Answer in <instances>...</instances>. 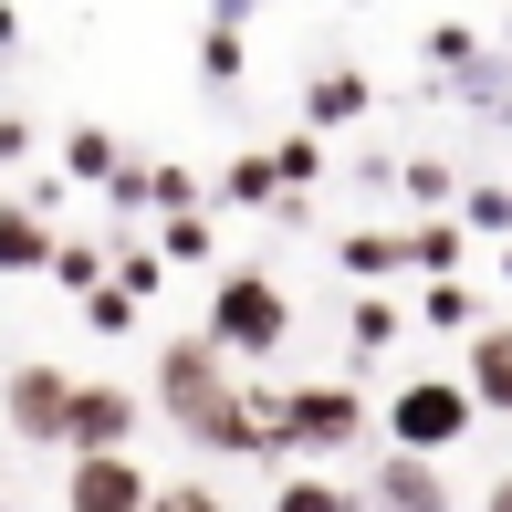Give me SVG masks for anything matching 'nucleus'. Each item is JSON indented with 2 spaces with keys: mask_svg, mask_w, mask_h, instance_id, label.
Here are the masks:
<instances>
[{
  "mask_svg": "<svg viewBox=\"0 0 512 512\" xmlns=\"http://www.w3.org/2000/svg\"><path fill=\"white\" fill-rule=\"evenodd\" d=\"M157 262H209V220L199 209H178V220L157 230Z\"/></svg>",
  "mask_w": 512,
  "mask_h": 512,
  "instance_id": "25",
  "label": "nucleus"
},
{
  "mask_svg": "<svg viewBox=\"0 0 512 512\" xmlns=\"http://www.w3.org/2000/svg\"><path fill=\"white\" fill-rule=\"evenodd\" d=\"M105 272H115V262H105V251H95V241H63V251H53V283H63V293H74V304H84V293H95V283H105Z\"/></svg>",
  "mask_w": 512,
  "mask_h": 512,
  "instance_id": "19",
  "label": "nucleus"
},
{
  "mask_svg": "<svg viewBox=\"0 0 512 512\" xmlns=\"http://www.w3.org/2000/svg\"><path fill=\"white\" fill-rule=\"evenodd\" d=\"M356 345H398V304H387V293L356 304Z\"/></svg>",
  "mask_w": 512,
  "mask_h": 512,
  "instance_id": "31",
  "label": "nucleus"
},
{
  "mask_svg": "<svg viewBox=\"0 0 512 512\" xmlns=\"http://www.w3.org/2000/svg\"><path fill=\"white\" fill-rule=\"evenodd\" d=\"M241 63H251L241 32H230V21H209V32H199V74H209V84H241Z\"/></svg>",
  "mask_w": 512,
  "mask_h": 512,
  "instance_id": "20",
  "label": "nucleus"
},
{
  "mask_svg": "<svg viewBox=\"0 0 512 512\" xmlns=\"http://www.w3.org/2000/svg\"><path fill=\"white\" fill-rule=\"evenodd\" d=\"M471 53H481V32H471V21H439V32H429V63H439V74H460Z\"/></svg>",
  "mask_w": 512,
  "mask_h": 512,
  "instance_id": "28",
  "label": "nucleus"
},
{
  "mask_svg": "<svg viewBox=\"0 0 512 512\" xmlns=\"http://www.w3.org/2000/svg\"><path fill=\"white\" fill-rule=\"evenodd\" d=\"M366 105H377V84H366L356 63H335V74H314V84H304V136H335V126H356Z\"/></svg>",
  "mask_w": 512,
  "mask_h": 512,
  "instance_id": "10",
  "label": "nucleus"
},
{
  "mask_svg": "<svg viewBox=\"0 0 512 512\" xmlns=\"http://www.w3.org/2000/svg\"><path fill=\"white\" fill-rule=\"evenodd\" d=\"M262 429H283V450H314V460H335V450H356L366 439V398L356 387H262Z\"/></svg>",
  "mask_w": 512,
  "mask_h": 512,
  "instance_id": "2",
  "label": "nucleus"
},
{
  "mask_svg": "<svg viewBox=\"0 0 512 512\" xmlns=\"http://www.w3.org/2000/svg\"><path fill=\"white\" fill-rule=\"evenodd\" d=\"M157 512H230L209 481H157Z\"/></svg>",
  "mask_w": 512,
  "mask_h": 512,
  "instance_id": "32",
  "label": "nucleus"
},
{
  "mask_svg": "<svg viewBox=\"0 0 512 512\" xmlns=\"http://www.w3.org/2000/svg\"><path fill=\"white\" fill-rule=\"evenodd\" d=\"M450 199H460V178L439 157H408V209H450Z\"/></svg>",
  "mask_w": 512,
  "mask_h": 512,
  "instance_id": "27",
  "label": "nucleus"
},
{
  "mask_svg": "<svg viewBox=\"0 0 512 512\" xmlns=\"http://www.w3.org/2000/svg\"><path fill=\"white\" fill-rule=\"evenodd\" d=\"M460 387H471L492 418H512V324H481V335H471V366H460Z\"/></svg>",
  "mask_w": 512,
  "mask_h": 512,
  "instance_id": "11",
  "label": "nucleus"
},
{
  "mask_svg": "<svg viewBox=\"0 0 512 512\" xmlns=\"http://www.w3.org/2000/svg\"><path fill=\"white\" fill-rule=\"evenodd\" d=\"M220 387H230V356L209 335H178L168 356H157V408H168V418H199Z\"/></svg>",
  "mask_w": 512,
  "mask_h": 512,
  "instance_id": "7",
  "label": "nucleus"
},
{
  "mask_svg": "<svg viewBox=\"0 0 512 512\" xmlns=\"http://www.w3.org/2000/svg\"><path fill=\"white\" fill-rule=\"evenodd\" d=\"M84 324H95V335H136V293L126 283H95V293H84Z\"/></svg>",
  "mask_w": 512,
  "mask_h": 512,
  "instance_id": "22",
  "label": "nucleus"
},
{
  "mask_svg": "<svg viewBox=\"0 0 512 512\" xmlns=\"http://www.w3.org/2000/svg\"><path fill=\"white\" fill-rule=\"evenodd\" d=\"M481 512H512V471H502V481H492V492H481Z\"/></svg>",
  "mask_w": 512,
  "mask_h": 512,
  "instance_id": "35",
  "label": "nucleus"
},
{
  "mask_svg": "<svg viewBox=\"0 0 512 512\" xmlns=\"http://www.w3.org/2000/svg\"><path fill=\"white\" fill-rule=\"evenodd\" d=\"M418 314H429L439 335H460V324H481V293H471V283H429V304H418Z\"/></svg>",
  "mask_w": 512,
  "mask_h": 512,
  "instance_id": "21",
  "label": "nucleus"
},
{
  "mask_svg": "<svg viewBox=\"0 0 512 512\" xmlns=\"http://www.w3.org/2000/svg\"><path fill=\"white\" fill-rule=\"evenodd\" d=\"M345 272H366V283H387V272H408V230H345Z\"/></svg>",
  "mask_w": 512,
  "mask_h": 512,
  "instance_id": "14",
  "label": "nucleus"
},
{
  "mask_svg": "<svg viewBox=\"0 0 512 512\" xmlns=\"http://www.w3.org/2000/svg\"><path fill=\"white\" fill-rule=\"evenodd\" d=\"M460 230H492V241H512V189H460Z\"/></svg>",
  "mask_w": 512,
  "mask_h": 512,
  "instance_id": "23",
  "label": "nucleus"
},
{
  "mask_svg": "<svg viewBox=\"0 0 512 512\" xmlns=\"http://www.w3.org/2000/svg\"><path fill=\"white\" fill-rule=\"evenodd\" d=\"M220 356H283V335H293V304H283V283L272 272H220L209 283V324H199Z\"/></svg>",
  "mask_w": 512,
  "mask_h": 512,
  "instance_id": "1",
  "label": "nucleus"
},
{
  "mask_svg": "<svg viewBox=\"0 0 512 512\" xmlns=\"http://www.w3.org/2000/svg\"><path fill=\"white\" fill-rule=\"evenodd\" d=\"M502 283H512V241H502Z\"/></svg>",
  "mask_w": 512,
  "mask_h": 512,
  "instance_id": "36",
  "label": "nucleus"
},
{
  "mask_svg": "<svg viewBox=\"0 0 512 512\" xmlns=\"http://www.w3.org/2000/svg\"><path fill=\"white\" fill-rule=\"evenodd\" d=\"M408 272H429V283H460V230H450V220H418V230H408Z\"/></svg>",
  "mask_w": 512,
  "mask_h": 512,
  "instance_id": "16",
  "label": "nucleus"
},
{
  "mask_svg": "<svg viewBox=\"0 0 512 512\" xmlns=\"http://www.w3.org/2000/svg\"><path fill=\"white\" fill-rule=\"evenodd\" d=\"M272 512H366V492H345V481H324V471H283Z\"/></svg>",
  "mask_w": 512,
  "mask_h": 512,
  "instance_id": "15",
  "label": "nucleus"
},
{
  "mask_svg": "<svg viewBox=\"0 0 512 512\" xmlns=\"http://www.w3.org/2000/svg\"><path fill=\"white\" fill-rule=\"evenodd\" d=\"M220 199H241V209H283V168H272V157H230V168H220Z\"/></svg>",
  "mask_w": 512,
  "mask_h": 512,
  "instance_id": "17",
  "label": "nucleus"
},
{
  "mask_svg": "<svg viewBox=\"0 0 512 512\" xmlns=\"http://www.w3.org/2000/svg\"><path fill=\"white\" fill-rule=\"evenodd\" d=\"M53 220H42L32 199H0V272H53Z\"/></svg>",
  "mask_w": 512,
  "mask_h": 512,
  "instance_id": "13",
  "label": "nucleus"
},
{
  "mask_svg": "<svg viewBox=\"0 0 512 512\" xmlns=\"http://www.w3.org/2000/svg\"><path fill=\"white\" fill-rule=\"evenodd\" d=\"M105 199H115V209H157V168H136V157H126V168L105 178Z\"/></svg>",
  "mask_w": 512,
  "mask_h": 512,
  "instance_id": "30",
  "label": "nucleus"
},
{
  "mask_svg": "<svg viewBox=\"0 0 512 512\" xmlns=\"http://www.w3.org/2000/svg\"><path fill=\"white\" fill-rule=\"evenodd\" d=\"M147 429V398L115 377H74V450H126Z\"/></svg>",
  "mask_w": 512,
  "mask_h": 512,
  "instance_id": "8",
  "label": "nucleus"
},
{
  "mask_svg": "<svg viewBox=\"0 0 512 512\" xmlns=\"http://www.w3.org/2000/svg\"><path fill=\"white\" fill-rule=\"evenodd\" d=\"M0 439H21V450H74V366L21 356L11 377H0Z\"/></svg>",
  "mask_w": 512,
  "mask_h": 512,
  "instance_id": "3",
  "label": "nucleus"
},
{
  "mask_svg": "<svg viewBox=\"0 0 512 512\" xmlns=\"http://www.w3.org/2000/svg\"><path fill=\"white\" fill-rule=\"evenodd\" d=\"M251 11H262V0H209V21H230V32H241Z\"/></svg>",
  "mask_w": 512,
  "mask_h": 512,
  "instance_id": "33",
  "label": "nucleus"
},
{
  "mask_svg": "<svg viewBox=\"0 0 512 512\" xmlns=\"http://www.w3.org/2000/svg\"><path fill=\"white\" fill-rule=\"evenodd\" d=\"M0 53H21V11H11V0H0Z\"/></svg>",
  "mask_w": 512,
  "mask_h": 512,
  "instance_id": "34",
  "label": "nucleus"
},
{
  "mask_svg": "<svg viewBox=\"0 0 512 512\" xmlns=\"http://www.w3.org/2000/svg\"><path fill=\"white\" fill-rule=\"evenodd\" d=\"M366 512H450L439 460H418V450H377V471H366Z\"/></svg>",
  "mask_w": 512,
  "mask_h": 512,
  "instance_id": "9",
  "label": "nucleus"
},
{
  "mask_svg": "<svg viewBox=\"0 0 512 512\" xmlns=\"http://www.w3.org/2000/svg\"><path fill=\"white\" fill-rule=\"evenodd\" d=\"M471 418H481V398H471L460 377H408L398 398H387V450L439 460L450 439H471Z\"/></svg>",
  "mask_w": 512,
  "mask_h": 512,
  "instance_id": "4",
  "label": "nucleus"
},
{
  "mask_svg": "<svg viewBox=\"0 0 512 512\" xmlns=\"http://www.w3.org/2000/svg\"><path fill=\"white\" fill-rule=\"evenodd\" d=\"M450 105H471V115H492V126H512V53H492V42H481V53L450 74Z\"/></svg>",
  "mask_w": 512,
  "mask_h": 512,
  "instance_id": "12",
  "label": "nucleus"
},
{
  "mask_svg": "<svg viewBox=\"0 0 512 512\" xmlns=\"http://www.w3.org/2000/svg\"><path fill=\"white\" fill-rule=\"evenodd\" d=\"M157 209H168V220H178V209H199V168H178V157H157Z\"/></svg>",
  "mask_w": 512,
  "mask_h": 512,
  "instance_id": "29",
  "label": "nucleus"
},
{
  "mask_svg": "<svg viewBox=\"0 0 512 512\" xmlns=\"http://www.w3.org/2000/svg\"><path fill=\"white\" fill-rule=\"evenodd\" d=\"M115 283H126L136 304H147V293L168 283V262H157V241H126V251H115Z\"/></svg>",
  "mask_w": 512,
  "mask_h": 512,
  "instance_id": "24",
  "label": "nucleus"
},
{
  "mask_svg": "<svg viewBox=\"0 0 512 512\" xmlns=\"http://www.w3.org/2000/svg\"><path fill=\"white\" fill-rule=\"evenodd\" d=\"M178 429H189L209 460H283V429H262V408H251V387H241V377H230L199 418H178Z\"/></svg>",
  "mask_w": 512,
  "mask_h": 512,
  "instance_id": "6",
  "label": "nucleus"
},
{
  "mask_svg": "<svg viewBox=\"0 0 512 512\" xmlns=\"http://www.w3.org/2000/svg\"><path fill=\"white\" fill-rule=\"evenodd\" d=\"M115 168H126V157H115V136H105V126H74V136H63V178H95V189H105Z\"/></svg>",
  "mask_w": 512,
  "mask_h": 512,
  "instance_id": "18",
  "label": "nucleus"
},
{
  "mask_svg": "<svg viewBox=\"0 0 512 512\" xmlns=\"http://www.w3.org/2000/svg\"><path fill=\"white\" fill-rule=\"evenodd\" d=\"M63 512H157V481L136 471V450H74Z\"/></svg>",
  "mask_w": 512,
  "mask_h": 512,
  "instance_id": "5",
  "label": "nucleus"
},
{
  "mask_svg": "<svg viewBox=\"0 0 512 512\" xmlns=\"http://www.w3.org/2000/svg\"><path fill=\"white\" fill-rule=\"evenodd\" d=\"M0 512H11V502H0Z\"/></svg>",
  "mask_w": 512,
  "mask_h": 512,
  "instance_id": "37",
  "label": "nucleus"
},
{
  "mask_svg": "<svg viewBox=\"0 0 512 512\" xmlns=\"http://www.w3.org/2000/svg\"><path fill=\"white\" fill-rule=\"evenodd\" d=\"M272 168H283V189H314V178H324V136H283Z\"/></svg>",
  "mask_w": 512,
  "mask_h": 512,
  "instance_id": "26",
  "label": "nucleus"
}]
</instances>
